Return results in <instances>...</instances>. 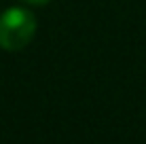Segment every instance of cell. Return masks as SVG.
<instances>
[{
  "mask_svg": "<svg viewBox=\"0 0 146 144\" xmlns=\"http://www.w3.org/2000/svg\"><path fill=\"white\" fill-rule=\"evenodd\" d=\"M23 2H28V4H47L49 0H23Z\"/></svg>",
  "mask_w": 146,
  "mask_h": 144,
  "instance_id": "2",
  "label": "cell"
},
{
  "mask_svg": "<svg viewBox=\"0 0 146 144\" xmlns=\"http://www.w3.org/2000/svg\"><path fill=\"white\" fill-rule=\"evenodd\" d=\"M36 17L23 7H11L0 15V49L21 51L34 40Z\"/></svg>",
  "mask_w": 146,
  "mask_h": 144,
  "instance_id": "1",
  "label": "cell"
}]
</instances>
